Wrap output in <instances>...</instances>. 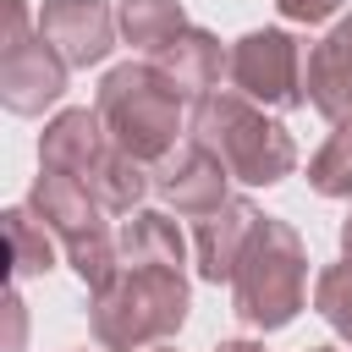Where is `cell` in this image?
Wrapping results in <instances>:
<instances>
[{"label": "cell", "instance_id": "5", "mask_svg": "<svg viewBox=\"0 0 352 352\" xmlns=\"http://www.w3.org/2000/svg\"><path fill=\"white\" fill-rule=\"evenodd\" d=\"M28 209L50 226V236L60 242L66 264L77 270V280H82L88 292H99V286L116 275V264H121L116 231H110V220H104V204H99L77 176L38 165V176H33V187H28Z\"/></svg>", "mask_w": 352, "mask_h": 352}, {"label": "cell", "instance_id": "1", "mask_svg": "<svg viewBox=\"0 0 352 352\" xmlns=\"http://www.w3.org/2000/svg\"><path fill=\"white\" fill-rule=\"evenodd\" d=\"M187 270L182 264H116V275L88 292V330L99 352H154L187 324Z\"/></svg>", "mask_w": 352, "mask_h": 352}, {"label": "cell", "instance_id": "12", "mask_svg": "<svg viewBox=\"0 0 352 352\" xmlns=\"http://www.w3.org/2000/svg\"><path fill=\"white\" fill-rule=\"evenodd\" d=\"M104 148H110V132H104L99 110H88V104L55 110V116L44 121V132H38V165L66 170V176H77V182L104 160Z\"/></svg>", "mask_w": 352, "mask_h": 352}, {"label": "cell", "instance_id": "22", "mask_svg": "<svg viewBox=\"0 0 352 352\" xmlns=\"http://www.w3.org/2000/svg\"><path fill=\"white\" fill-rule=\"evenodd\" d=\"M209 352H264V341H248V336H236V341H220V346H209Z\"/></svg>", "mask_w": 352, "mask_h": 352}, {"label": "cell", "instance_id": "16", "mask_svg": "<svg viewBox=\"0 0 352 352\" xmlns=\"http://www.w3.org/2000/svg\"><path fill=\"white\" fill-rule=\"evenodd\" d=\"M116 28L138 55L154 60L176 33H187V11H182V0H121L116 6Z\"/></svg>", "mask_w": 352, "mask_h": 352}, {"label": "cell", "instance_id": "25", "mask_svg": "<svg viewBox=\"0 0 352 352\" xmlns=\"http://www.w3.org/2000/svg\"><path fill=\"white\" fill-rule=\"evenodd\" d=\"M154 352H165V346H154Z\"/></svg>", "mask_w": 352, "mask_h": 352}, {"label": "cell", "instance_id": "19", "mask_svg": "<svg viewBox=\"0 0 352 352\" xmlns=\"http://www.w3.org/2000/svg\"><path fill=\"white\" fill-rule=\"evenodd\" d=\"M314 314L352 346V258L319 270V280H314Z\"/></svg>", "mask_w": 352, "mask_h": 352}, {"label": "cell", "instance_id": "17", "mask_svg": "<svg viewBox=\"0 0 352 352\" xmlns=\"http://www.w3.org/2000/svg\"><path fill=\"white\" fill-rule=\"evenodd\" d=\"M6 242H11V275L16 280H33V275H50L55 270V236H50V226L28 209V204H11L6 214Z\"/></svg>", "mask_w": 352, "mask_h": 352}, {"label": "cell", "instance_id": "21", "mask_svg": "<svg viewBox=\"0 0 352 352\" xmlns=\"http://www.w3.org/2000/svg\"><path fill=\"white\" fill-rule=\"evenodd\" d=\"M6 308H11V346H6V352H16V346H22V292H11Z\"/></svg>", "mask_w": 352, "mask_h": 352}, {"label": "cell", "instance_id": "8", "mask_svg": "<svg viewBox=\"0 0 352 352\" xmlns=\"http://www.w3.org/2000/svg\"><path fill=\"white\" fill-rule=\"evenodd\" d=\"M226 182H231V170H226L220 154L204 148L198 138H182V143L154 165V192H160V204L176 209V214H187V220L214 214V209L231 198Z\"/></svg>", "mask_w": 352, "mask_h": 352}, {"label": "cell", "instance_id": "18", "mask_svg": "<svg viewBox=\"0 0 352 352\" xmlns=\"http://www.w3.org/2000/svg\"><path fill=\"white\" fill-rule=\"evenodd\" d=\"M308 187L319 198H352V126H336L308 160Z\"/></svg>", "mask_w": 352, "mask_h": 352}, {"label": "cell", "instance_id": "23", "mask_svg": "<svg viewBox=\"0 0 352 352\" xmlns=\"http://www.w3.org/2000/svg\"><path fill=\"white\" fill-rule=\"evenodd\" d=\"M341 258H352V214L341 220Z\"/></svg>", "mask_w": 352, "mask_h": 352}, {"label": "cell", "instance_id": "20", "mask_svg": "<svg viewBox=\"0 0 352 352\" xmlns=\"http://www.w3.org/2000/svg\"><path fill=\"white\" fill-rule=\"evenodd\" d=\"M275 11H280L286 22H302V28H314V22H330V16L341 11V0H275Z\"/></svg>", "mask_w": 352, "mask_h": 352}, {"label": "cell", "instance_id": "3", "mask_svg": "<svg viewBox=\"0 0 352 352\" xmlns=\"http://www.w3.org/2000/svg\"><path fill=\"white\" fill-rule=\"evenodd\" d=\"M192 138L220 154L231 182H248V187H275L297 170L292 132L275 116H264V104L242 99L236 88H214L192 104Z\"/></svg>", "mask_w": 352, "mask_h": 352}, {"label": "cell", "instance_id": "15", "mask_svg": "<svg viewBox=\"0 0 352 352\" xmlns=\"http://www.w3.org/2000/svg\"><path fill=\"white\" fill-rule=\"evenodd\" d=\"M82 187L104 204V214H138V209H143V192H154V170L110 143L104 160L82 176Z\"/></svg>", "mask_w": 352, "mask_h": 352}, {"label": "cell", "instance_id": "4", "mask_svg": "<svg viewBox=\"0 0 352 352\" xmlns=\"http://www.w3.org/2000/svg\"><path fill=\"white\" fill-rule=\"evenodd\" d=\"M302 297H308V248L297 226L264 214L253 248L231 275V314L248 330H286L302 314Z\"/></svg>", "mask_w": 352, "mask_h": 352}, {"label": "cell", "instance_id": "10", "mask_svg": "<svg viewBox=\"0 0 352 352\" xmlns=\"http://www.w3.org/2000/svg\"><path fill=\"white\" fill-rule=\"evenodd\" d=\"M258 226H264V209L253 198H226L214 214H204L192 226V270L204 280H214V286L231 280L236 264H242V253L253 248Z\"/></svg>", "mask_w": 352, "mask_h": 352}, {"label": "cell", "instance_id": "24", "mask_svg": "<svg viewBox=\"0 0 352 352\" xmlns=\"http://www.w3.org/2000/svg\"><path fill=\"white\" fill-rule=\"evenodd\" d=\"M308 352H336V346H308Z\"/></svg>", "mask_w": 352, "mask_h": 352}, {"label": "cell", "instance_id": "14", "mask_svg": "<svg viewBox=\"0 0 352 352\" xmlns=\"http://www.w3.org/2000/svg\"><path fill=\"white\" fill-rule=\"evenodd\" d=\"M116 253L126 264H192V242L176 231V220L165 209H138L121 231H116Z\"/></svg>", "mask_w": 352, "mask_h": 352}, {"label": "cell", "instance_id": "9", "mask_svg": "<svg viewBox=\"0 0 352 352\" xmlns=\"http://www.w3.org/2000/svg\"><path fill=\"white\" fill-rule=\"evenodd\" d=\"M38 33L72 72H88L116 50V11L104 0H44Z\"/></svg>", "mask_w": 352, "mask_h": 352}, {"label": "cell", "instance_id": "11", "mask_svg": "<svg viewBox=\"0 0 352 352\" xmlns=\"http://www.w3.org/2000/svg\"><path fill=\"white\" fill-rule=\"evenodd\" d=\"M308 104L330 126H352V16H341L314 50H308Z\"/></svg>", "mask_w": 352, "mask_h": 352}, {"label": "cell", "instance_id": "7", "mask_svg": "<svg viewBox=\"0 0 352 352\" xmlns=\"http://www.w3.org/2000/svg\"><path fill=\"white\" fill-rule=\"evenodd\" d=\"M302 72H308V50L286 28H253V33H242L231 44V66H226L231 88L242 99L264 104V110H297V104H308Z\"/></svg>", "mask_w": 352, "mask_h": 352}, {"label": "cell", "instance_id": "6", "mask_svg": "<svg viewBox=\"0 0 352 352\" xmlns=\"http://www.w3.org/2000/svg\"><path fill=\"white\" fill-rule=\"evenodd\" d=\"M66 60L44 44L28 0H0V104L11 116H44L66 94Z\"/></svg>", "mask_w": 352, "mask_h": 352}, {"label": "cell", "instance_id": "2", "mask_svg": "<svg viewBox=\"0 0 352 352\" xmlns=\"http://www.w3.org/2000/svg\"><path fill=\"white\" fill-rule=\"evenodd\" d=\"M94 110H99L110 143L154 170L182 143V110H187V99L176 94V82L154 60H121V66H110L99 77Z\"/></svg>", "mask_w": 352, "mask_h": 352}, {"label": "cell", "instance_id": "13", "mask_svg": "<svg viewBox=\"0 0 352 352\" xmlns=\"http://www.w3.org/2000/svg\"><path fill=\"white\" fill-rule=\"evenodd\" d=\"M154 66L176 82V94H182L187 104H198L204 94L220 88V72L231 66V50H226L209 28H187V33H176V38L154 55Z\"/></svg>", "mask_w": 352, "mask_h": 352}]
</instances>
